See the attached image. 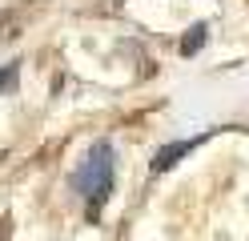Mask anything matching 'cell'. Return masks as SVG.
I'll list each match as a JSON object with an SVG mask.
<instances>
[{"label":"cell","instance_id":"6da1fadb","mask_svg":"<svg viewBox=\"0 0 249 241\" xmlns=\"http://www.w3.org/2000/svg\"><path fill=\"white\" fill-rule=\"evenodd\" d=\"M113 173H117L113 145H108V141H97V145L89 149L85 165L76 169V177H72V185L81 189V197L89 201V213H92V217L101 213V205L108 201V193H113Z\"/></svg>","mask_w":249,"mask_h":241},{"label":"cell","instance_id":"7a4b0ae2","mask_svg":"<svg viewBox=\"0 0 249 241\" xmlns=\"http://www.w3.org/2000/svg\"><path fill=\"white\" fill-rule=\"evenodd\" d=\"M197 149V141H173V145H165V149H157V157H153V173H165V169H173L177 161Z\"/></svg>","mask_w":249,"mask_h":241},{"label":"cell","instance_id":"3957f363","mask_svg":"<svg viewBox=\"0 0 249 241\" xmlns=\"http://www.w3.org/2000/svg\"><path fill=\"white\" fill-rule=\"evenodd\" d=\"M205 37H209V24H205V20H197L189 32H185V40H181V53H185V56H193L197 48L205 44Z\"/></svg>","mask_w":249,"mask_h":241},{"label":"cell","instance_id":"277c9868","mask_svg":"<svg viewBox=\"0 0 249 241\" xmlns=\"http://www.w3.org/2000/svg\"><path fill=\"white\" fill-rule=\"evenodd\" d=\"M17 85V64H8V69H0V93Z\"/></svg>","mask_w":249,"mask_h":241}]
</instances>
